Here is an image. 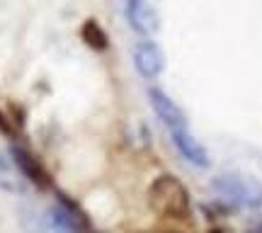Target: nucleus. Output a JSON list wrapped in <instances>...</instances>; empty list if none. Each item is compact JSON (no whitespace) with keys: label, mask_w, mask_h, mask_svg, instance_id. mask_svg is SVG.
Instances as JSON below:
<instances>
[{"label":"nucleus","mask_w":262,"mask_h":233,"mask_svg":"<svg viewBox=\"0 0 262 233\" xmlns=\"http://www.w3.org/2000/svg\"><path fill=\"white\" fill-rule=\"evenodd\" d=\"M211 189L224 202L238 206V209H262V182L257 177L241 175V173H224L211 180Z\"/></svg>","instance_id":"2"},{"label":"nucleus","mask_w":262,"mask_h":233,"mask_svg":"<svg viewBox=\"0 0 262 233\" xmlns=\"http://www.w3.org/2000/svg\"><path fill=\"white\" fill-rule=\"evenodd\" d=\"M10 158L15 160V165L19 168V173L25 175V180H27V182L41 187V189L51 185V180H49V175H47V170L39 165V160L34 158L29 151L19 149V146H12V149H10Z\"/></svg>","instance_id":"7"},{"label":"nucleus","mask_w":262,"mask_h":233,"mask_svg":"<svg viewBox=\"0 0 262 233\" xmlns=\"http://www.w3.org/2000/svg\"><path fill=\"white\" fill-rule=\"evenodd\" d=\"M170 139H172V146L178 149V153L187 160V163H192L194 168H209V163H211V160H209V153H206V149L202 146V141L192 134L189 126L170 131Z\"/></svg>","instance_id":"6"},{"label":"nucleus","mask_w":262,"mask_h":233,"mask_svg":"<svg viewBox=\"0 0 262 233\" xmlns=\"http://www.w3.org/2000/svg\"><path fill=\"white\" fill-rule=\"evenodd\" d=\"M80 37L95 51H104V49L110 47V37H107V32L102 29V25L97 19H85L83 27H80Z\"/></svg>","instance_id":"9"},{"label":"nucleus","mask_w":262,"mask_h":233,"mask_svg":"<svg viewBox=\"0 0 262 233\" xmlns=\"http://www.w3.org/2000/svg\"><path fill=\"white\" fill-rule=\"evenodd\" d=\"M131 61L136 73L143 80H156L160 78V73L165 71V56H163V49L153 41V39H141L134 44L131 49Z\"/></svg>","instance_id":"3"},{"label":"nucleus","mask_w":262,"mask_h":233,"mask_svg":"<svg viewBox=\"0 0 262 233\" xmlns=\"http://www.w3.org/2000/svg\"><path fill=\"white\" fill-rule=\"evenodd\" d=\"M124 15H126L129 27L136 34H141L143 39H150L160 29V15H158V10H156V5H150V3L131 0V3L124 5Z\"/></svg>","instance_id":"4"},{"label":"nucleus","mask_w":262,"mask_h":233,"mask_svg":"<svg viewBox=\"0 0 262 233\" xmlns=\"http://www.w3.org/2000/svg\"><path fill=\"white\" fill-rule=\"evenodd\" d=\"M0 131L3 134H12V126H10V119L5 117V114L0 112Z\"/></svg>","instance_id":"10"},{"label":"nucleus","mask_w":262,"mask_h":233,"mask_svg":"<svg viewBox=\"0 0 262 233\" xmlns=\"http://www.w3.org/2000/svg\"><path fill=\"white\" fill-rule=\"evenodd\" d=\"M148 206L163 219H187L192 211V195L180 177L160 173L148 185Z\"/></svg>","instance_id":"1"},{"label":"nucleus","mask_w":262,"mask_h":233,"mask_svg":"<svg viewBox=\"0 0 262 233\" xmlns=\"http://www.w3.org/2000/svg\"><path fill=\"white\" fill-rule=\"evenodd\" d=\"M27 180L10 158V153H0V189L8 195H25L27 192Z\"/></svg>","instance_id":"8"},{"label":"nucleus","mask_w":262,"mask_h":233,"mask_svg":"<svg viewBox=\"0 0 262 233\" xmlns=\"http://www.w3.org/2000/svg\"><path fill=\"white\" fill-rule=\"evenodd\" d=\"M148 102H150V107H153V112L158 114V119L165 124L168 131H178V129L189 126L185 112L175 104V100H172L165 90H160V88H148Z\"/></svg>","instance_id":"5"}]
</instances>
